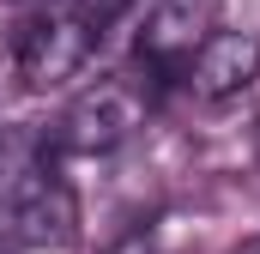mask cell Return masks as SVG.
<instances>
[{
    "mask_svg": "<svg viewBox=\"0 0 260 254\" xmlns=\"http://www.w3.org/2000/svg\"><path fill=\"white\" fill-rule=\"evenodd\" d=\"M139 109H145V103H139L133 85L97 79V85H85V91L67 103L61 127H55V145L73 151V157H103V151H115L133 127H139Z\"/></svg>",
    "mask_w": 260,
    "mask_h": 254,
    "instance_id": "cell-1",
    "label": "cell"
},
{
    "mask_svg": "<svg viewBox=\"0 0 260 254\" xmlns=\"http://www.w3.org/2000/svg\"><path fill=\"white\" fill-rule=\"evenodd\" d=\"M91 49H97V30L85 24V12H43V18H30L18 30L12 61H18L24 85L49 91V85H67L79 67L91 61Z\"/></svg>",
    "mask_w": 260,
    "mask_h": 254,
    "instance_id": "cell-2",
    "label": "cell"
},
{
    "mask_svg": "<svg viewBox=\"0 0 260 254\" xmlns=\"http://www.w3.org/2000/svg\"><path fill=\"white\" fill-rule=\"evenodd\" d=\"M6 194H12V236H18V242H30V248H67V242L79 236L73 188H67L49 164L18 170V176L6 182Z\"/></svg>",
    "mask_w": 260,
    "mask_h": 254,
    "instance_id": "cell-3",
    "label": "cell"
},
{
    "mask_svg": "<svg viewBox=\"0 0 260 254\" xmlns=\"http://www.w3.org/2000/svg\"><path fill=\"white\" fill-rule=\"evenodd\" d=\"M254 79H260V37L248 30H206L182 61V85L200 103H230Z\"/></svg>",
    "mask_w": 260,
    "mask_h": 254,
    "instance_id": "cell-4",
    "label": "cell"
},
{
    "mask_svg": "<svg viewBox=\"0 0 260 254\" xmlns=\"http://www.w3.org/2000/svg\"><path fill=\"white\" fill-rule=\"evenodd\" d=\"M212 6L218 0H157L151 18H145V37H139V61L157 67V73H182L188 49L212 24Z\"/></svg>",
    "mask_w": 260,
    "mask_h": 254,
    "instance_id": "cell-5",
    "label": "cell"
},
{
    "mask_svg": "<svg viewBox=\"0 0 260 254\" xmlns=\"http://www.w3.org/2000/svg\"><path fill=\"white\" fill-rule=\"evenodd\" d=\"M0 254H18V236L12 230H0Z\"/></svg>",
    "mask_w": 260,
    "mask_h": 254,
    "instance_id": "cell-6",
    "label": "cell"
}]
</instances>
